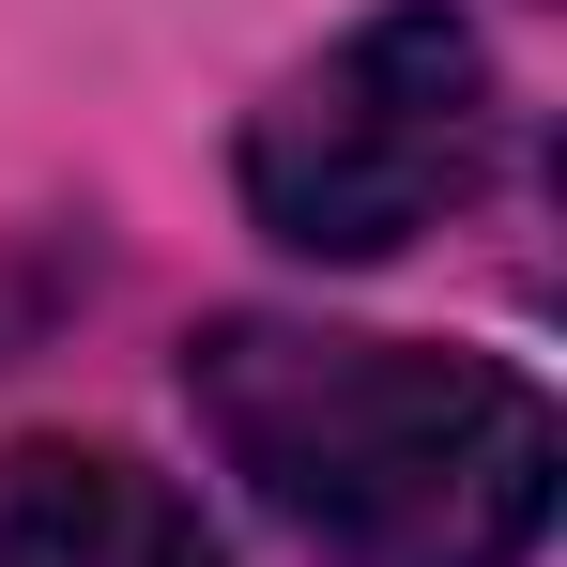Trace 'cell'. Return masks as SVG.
Returning <instances> with one entry per match:
<instances>
[{
  "label": "cell",
  "mask_w": 567,
  "mask_h": 567,
  "mask_svg": "<svg viewBox=\"0 0 567 567\" xmlns=\"http://www.w3.org/2000/svg\"><path fill=\"white\" fill-rule=\"evenodd\" d=\"M185 399L215 461L277 506V537H307L322 567H522L567 491L553 399L430 338L230 307L185 338Z\"/></svg>",
  "instance_id": "obj_1"
},
{
  "label": "cell",
  "mask_w": 567,
  "mask_h": 567,
  "mask_svg": "<svg viewBox=\"0 0 567 567\" xmlns=\"http://www.w3.org/2000/svg\"><path fill=\"white\" fill-rule=\"evenodd\" d=\"M491 138H506V93H491L475 16L461 0H383L246 107L230 185H246L261 246L338 277V261H399L414 230H445L491 185Z\"/></svg>",
  "instance_id": "obj_2"
},
{
  "label": "cell",
  "mask_w": 567,
  "mask_h": 567,
  "mask_svg": "<svg viewBox=\"0 0 567 567\" xmlns=\"http://www.w3.org/2000/svg\"><path fill=\"white\" fill-rule=\"evenodd\" d=\"M0 567H215V522L138 445L47 430V445L0 461Z\"/></svg>",
  "instance_id": "obj_3"
}]
</instances>
